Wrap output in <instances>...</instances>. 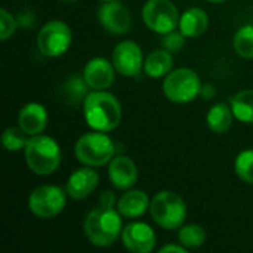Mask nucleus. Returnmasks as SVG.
I'll return each mask as SVG.
<instances>
[{
    "label": "nucleus",
    "mask_w": 253,
    "mask_h": 253,
    "mask_svg": "<svg viewBox=\"0 0 253 253\" xmlns=\"http://www.w3.org/2000/svg\"><path fill=\"white\" fill-rule=\"evenodd\" d=\"M86 123L99 132L114 130L122 120V105L119 99L107 90L90 92L83 104Z\"/></svg>",
    "instance_id": "nucleus-1"
},
{
    "label": "nucleus",
    "mask_w": 253,
    "mask_h": 253,
    "mask_svg": "<svg viewBox=\"0 0 253 253\" xmlns=\"http://www.w3.org/2000/svg\"><path fill=\"white\" fill-rule=\"evenodd\" d=\"M84 234L87 240L98 248H108L114 245L122 236L120 212L114 208L101 206L90 211L84 218Z\"/></svg>",
    "instance_id": "nucleus-2"
},
{
    "label": "nucleus",
    "mask_w": 253,
    "mask_h": 253,
    "mask_svg": "<svg viewBox=\"0 0 253 253\" xmlns=\"http://www.w3.org/2000/svg\"><path fill=\"white\" fill-rule=\"evenodd\" d=\"M25 162L31 172L40 176L52 175L61 165V150L58 142L44 135H34L25 145Z\"/></svg>",
    "instance_id": "nucleus-3"
},
{
    "label": "nucleus",
    "mask_w": 253,
    "mask_h": 253,
    "mask_svg": "<svg viewBox=\"0 0 253 253\" xmlns=\"http://www.w3.org/2000/svg\"><path fill=\"white\" fill-rule=\"evenodd\" d=\"M74 153L80 163L90 168H101L114 159L116 144L105 132L95 130L84 133L77 139Z\"/></svg>",
    "instance_id": "nucleus-4"
},
{
    "label": "nucleus",
    "mask_w": 253,
    "mask_h": 253,
    "mask_svg": "<svg viewBox=\"0 0 253 253\" xmlns=\"http://www.w3.org/2000/svg\"><path fill=\"white\" fill-rule=\"evenodd\" d=\"M153 221L165 230L181 228L187 218V206L182 197L173 191H160L150 202Z\"/></svg>",
    "instance_id": "nucleus-5"
},
{
    "label": "nucleus",
    "mask_w": 253,
    "mask_h": 253,
    "mask_svg": "<svg viewBox=\"0 0 253 253\" xmlns=\"http://www.w3.org/2000/svg\"><path fill=\"white\" fill-rule=\"evenodd\" d=\"M200 77L190 68H178L170 71L163 82V93L175 104H187L194 101L200 95Z\"/></svg>",
    "instance_id": "nucleus-6"
},
{
    "label": "nucleus",
    "mask_w": 253,
    "mask_h": 253,
    "mask_svg": "<svg viewBox=\"0 0 253 253\" xmlns=\"http://www.w3.org/2000/svg\"><path fill=\"white\" fill-rule=\"evenodd\" d=\"M145 25L159 34H168L179 25L181 15L170 0H148L142 9Z\"/></svg>",
    "instance_id": "nucleus-7"
},
{
    "label": "nucleus",
    "mask_w": 253,
    "mask_h": 253,
    "mask_svg": "<svg viewBox=\"0 0 253 253\" xmlns=\"http://www.w3.org/2000/svg\"><path fill=\"white\" fill-rule=\"evenodd\" d=\"M67 205V197L62 188L55 185H42L33 190L28 199L31 213L42 219H49L59 215Z\"/></svg>",
    "instance_id": "nucleus-8"
},
{
    "label": "nucleus",
    "mask_w": 253,
    "mask_h": 253,
    "mask_svg": "<svg viewBox=\"0 0 253 253\" xmlns=\"http://www.w3.org/2000/svg\"><path fill=\"white\" fill-rule=\"evenodd\" d=\"M73 34L70 27L62 21H50L42 27L37 36L39 50L50 58L64 55L71 46Z\"/></svg>",
    "instance_id": "nucleus-9"
},
{
    "label": "nucleus",
    "mask_w": 253,
    "mask_h": 253,
    "mask_svg": "<svg viewBox=\"0 0 253 253\" xmlns=\"http://www.w3.org/2000/svg\"><path fill=\"white\" fill-rule=\"evenodd\" d=\"M142 50L130 40L119 43L113 50V65L125 77H136L142 70Z\"/></svg>",
    "instance_id": "nucleus-10"
},
{
    "label": "nucleus",
    "mask_w": 253,
    "mask_h": 253,
    "mask_svg": "<svg viewBox=\"0 0 253 253\" xmlns=\"http://www.w3.org/2000/svg\"><path fill=\"white\" fill-rule=\"evenodd\" d=\"M98 18L101 25L111 34H126L132 25L130 12L117 0L105 1L98 10Z\"/></svg>",
    "instance_id": "nucleus-11"
},
{
    "label": "nucleus",
    "mask_w": 253,
    "mask_h": 253,
    "mask_svg": "<svg viewBox=\"0 0 253 253\" xmlns=\"http://www.w3.org/2000/svg\"><path fill=\"white\" fill-rule=\"evenodd\" d=\"M122 242L133 253H150L156 248V234L145 222H132L122 231Z\"/></svg>",
    "instance_id": "nucleus-12"
},
{
    "label": "nucleus",
    "mask_w": 253,
    "mask_h": 253,
    "mask_svg": "<svg viewBox=\"0 0 253 253\" xmlns=\"http://www.w3.org/2000/svg\"><path fill=\"white\" fill-rule=\"evenodd\" d=\"M114 65L105 58L90 59L83 70L86 86L92 90H105L114 82Z\"/></svg>",
    "instance_id": "nucleus-13"
},
{
    "label": "nucleus",
    "mask_w": 253,
    "mask_h": 253,
    "mask_svg": "<svg viewBox=\"0 0 253 253\" xmlns=\"http://www.w3.org/2000/svg\"><path fill=\"white\" fill-rule=\"evenodd\" d=\"M108 176L117 190H129L138 181V169L132 159L126 156H117L110 162Z\"/></svg>",
    "instance_id": "nucleus-14"
},
{
    "label": "nucleus",
    "mask_w": 253,
    "mask_h": 253,
    "mask_svg": "<svg viewBox=\"0 0 253 253\" xmlns=\"http://www.w3.org/2000/svg\"><path fill=\"white\" fill-rule=\"evenodd\" d=\"M99 175L89 168L74 170L67 181V194L74 200H83L89 197L98 187Z\"/></svg>",
    "instance_id": "nucleus-15"
},
{
    "label": "nucleus",
    "mask_w": 253,
    "mask_h": 253,
    "mask_svg": "<svg viewBox=\"0 0 253 253\" xmlns=\"http://www.w3.org/2000/svg\"><path fill=\"white\" fill-rule=\"evenodd\" d=\"M18 125L27 135H40L47 126V111L42 104L30 102L21 108Z\"/></svg>",
    "instance_id": "nucleus-16"
},
{
    "label": "nucleus",
    "mask_w": 253,
    "mask_h": 253,
    "mask_svg": "<svg viewBox=\"0 0 253 253\" xmlns=\"http://www.w3.org/2000/svg\"><path fill=\"white\" fill-rule=\"evenodd\" d=\"M150 209L147 193L141 190H130L119 199L117 211L125 218H139Z\"/></svg>",
    "instance_id": "nucleus-17"
},
{
    "label": "nucleus",
    "mask_w": 253,
    "mask_h": 253,
    "mask_svg": "<svg viewBox=\"0 0 253 253\" xmlns=\"http://www.w3.org/2000/svg\"><path fill=\"white\" fill-rule=\"evenodd\" d=\"M209 25L208 13L200 7H191L181 15L179 31L185 37H199L202 36Z\"/></svg>",
    "instance_id": "nucleus-18"
},
{
    "label": "nucleus",
    "mask_w": 253,
    "mask_h": 253,
    "mask_svg": "<svg viewBox=\"0 0 253 253\" xmlns=\"http://www.w3.org/2000/svg\"><path fill=\"white\" fill-rule=\"evenodd\" d=\"M173 67V58L169 50L160 49L151 52L144 61V71L151 79H160L168 76Z\"/></svg>",
    "instance_id": "nucleus-19"
},
{
    "label": "nucleus",
    "mask_w": 253,
    "mask_h": 253,
    "mask_svg": "<svg viewBox=\"0 0 253 253\" xmlns=\"http://www.w3.org/2000/svg\"><path fill=\"white\" fill-rule=\"evenodd\" d=\"M233 119H234V113H233L231 105H228L227 102H218L211 107L206 122L212 132L224 133L231 127Z\"/></svg>",
    "instance_id": "nucleus-20"
},
{
    "label": "nucleus",
    "mask_w": 253,
    "mask_h": 253,
    "mask_svg": "<svg viewBox=\"0 0 253 253\" xmlns=\"http://www.w3.org/2000/svg\"><path fill=\"white\" fill-rule=\"evenodd\" d=\"M234 117L243 123H253V89H245L231 98Z\"/></svg>",
    "instance_id": "nucleus-21"
},
{
    "label": "nucleus",
    "mask_w": 253,
    "mask_h": 253,
    "mask_svg": "<svg viewBox=\"0 0 253 253\" xmlns=\"http://www.w3.org/2000/svg\"><path fill=\"white\" fill-rule=\"evenodd\" d=\"M178 239H179V243L185 246L187 249H199L206 242V231L200 225L190 224V225L179 228Z\"/></svg>",
    "instance_id": "nucleus-22"
},
{
    "label": "nucleus",
    "mask_w": 253,
    "mask_h": 253,
    "mask_svg": "<svg viewBox=\"0 0 253 253\" xmlns=\"http://www.w3.org/2000/svg\"><path fill=\"white\" fill-rule=\"evenodd\" d=\"M233 46L242 58H253V25H243L237 30Z\"/></svg>",
    "instance_id": "nucleus-23"
},
{
    "label": "nucleus",
    "mask_w": 253,
    "mask_h": 253,
    "mask_svg": "<svg viewBox=\"0 0 253 253\" xmlns=\"http://www.w3.org/2000/svg\"><path fill=\"white\" fill-rule=\"evenodd\" d=\"M234 169L242 181L253 185V150H245L237 156Z\"/></svg>",
    "instance_id": "nucleus-24"
},
{
    "label": "nucleus",
    "mask_w": 253,
    "mask_h": 253,
    "mask_svg": "<svg viewBox=\"0 0 253 253\" xmlns=\"http://www.w3.org/2000/svg\"><path fill=\"white\" fill-rule=\"evenodd\" d=\"M25 132L21 127H7L1 135V144L7 151H19L25 148L28 139Z\"/></svg>",
    "instance_id": "nucleus-25"
},
{
    "label": "nucleus",
    "mask_w": 253,
    "mask_h": 253,
    "mask_svg": "<svg viewBox=\"0 0 253 253\" xmlns=\"http://www.w3.org/2000/svg\"><path fill=\"white\" fill-rule=\"evenodd\" d=\"M16 27H18V22L15 21V18L6 9H1L0 10V39H1V42L7 40L16 31Z\"/></svg>",
    "instance_id": "nucleus-26"
},
{
    "label": "nucleus",
    "mask_w": 253,
    "mask_h": 253,
    "mask_svg": "<svg viewBox=\"0 0 253 253\" xmlns=\"http://www.w3.org/2000/svg\"><path fill=\"white\" fill-rule=\"evenodd\" d=\"M184 39H185V36L181 31L178 33V31L173 30V31H170L168 34H165V39H163L162 44L169 52H178L184 46V42H185Z\"/></svg>",
    "instance_id": "nucleus-27"
},
{
    "label": "nucleus",
    "mask_w": 253,
    "mask_h": 253,
    "mask_svg": "<svg viewBox=\"0 0 253 253\" xmlns=\"http://www.w3.org/2000/svg\"><path fill=\"white\" fill-rule=\"evenodd\" d=\"M116 203V196L113 191H104L99 197V205L101 206H108V208H114Z\"/></svg>",
    "instance_id": "nucleus-28"
},
{
    "label": "nucleus",
    "mask_w": 253,
    "mask_h": 253,
    "mask_svg": "<svg viewBox=\"0 0 253 253\" xmlns=\"http://www.w3.org/2000/svg\"><path fill=\"white\" fill-rule=\"evenodd\" d=\"M160 253H169V252H176V253H185L187 252V248L185 246H179V245H168V246H163L160 251Z\"/></svg>",
    "instance_id": "nucleus-29"
},
{
    "label": "nucleus",
    "mask_w": 253,
    "mask_h": 253,
    "mask_svg": "<svg viewBox=\"0 0 253 253\" xmlns=\"http://www.w3.org/2000/svg\"><path fill=\"white\" fill-rule=\"evenodd\" d=\"M215 93H216V90H215V87H213L212 84H205V86H202L200 95H202L205 99H211V98H213V96H215Z\"/></svg>",
    "instance_id": "nucleus-30"
},
{
    "label": "nucleus",
    "mask_w": 253,
    "mask_h": 253,
    "mask_svg": "<svg viewBox=\"0 0 253 253\" xmlns=\"http://www.w3.org/2000/svg\"><path fill=\"white\" fill-rule=\"evenodd\" d=\"M208 1H211V3H222L225 0H208Z\"/></svg>",
    "instance_id": "nucleus-31"
},
{
    "label": "nucleus",
    "mask_w": 253,
    "mask_h": 253,
    "mask_svg": "<svg viewBox=\"0 0 253 253\" xmlns=\"http://www.w3.org/2000/svg\"><path fill=\"white\" fill-rule=\"evenodd\" d=\"M62 1H76V0H62Z\"/></svg>",
    "instance_id": "nucleus-32"
},
{
    "label": "nucleus",
    "mask_w": 253,
    "mask_h": 253,
    "mask_svg": "<svg viewBox=\"0 0 253 253\" xmlns=\"http://www.w3.org/2000/svg\"><path fill=\"white\" fill-rule=\"evenodd\" d=\"M102 1H110V0H102Z\"/></svg>",
    "instance_id": "nucleus-33"
}]
</instances>
